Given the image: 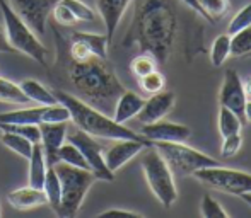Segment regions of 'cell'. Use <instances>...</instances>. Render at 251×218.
Masks as SVG:
<instances>
[{"label":"cell","mask_w":251,"mask_h":218,"mask_svg":"<svg viewBox=\"0 0 251 218\" xmlns=\"http://www.w3.org/2000/svg\"><path fill=\"white\" fill-rule=\"evenodd\" d=\"M152 145V142H142V140H115L111 147L104 152L106 167L111 172L122 169L128 160L139 155L146 147Z\"/></svg>","instance_id":"obj_13"},{"label":"cell","mask_w":251,"mask_h":218,"mask_svg":"<svg viewBox=\"0 0 251 218\" xmlns=\"http://www.w3.org/2000/svg\"><path fill=\"white\" fill-rule=\"evenodd\" d=\"M0 12L5 26V38L10 46L19 53L33 58L40 65L47 66V56L50 55V51L38 40L36 33L24 22L23 17L9 5L7 0H0Z\"/></svg>","instance_id":"obj_5"},{"label":"cell","mask_w":251,"mask_h":218,"mask_svg":"<svg viewBox=\"0 0 251 218\" xmlns=\"http://www.w3.org/2000/svg\"><path fill=\"white\" fill-rule=\"evenodd\" d=\"M245 119L251 123V101H246L245 104Z\"/></svg>","instance_id":"obj_42"},{"label":"cell","mask_w":251,"mask_h":218,"mask_svg":"<svg viewBox=\"0 0 251 218\" xmlns=\"http://www.w3.org/2000/svg\"><path fill=\"white\" fill-rule=\"evenodd\" d=\"M0 142H2L3 147H7L9 150H12L14 153L24 157V159H29L31 152H33L34 143H31L27 138L21 135H16V133L10 131H2V136H0Z\"/></svg>","instance_id":"obj_24"},{"label":"cell","mask_w":251,"mask_h":218,"mask_svg":"<svg viewBox=\"0 0 251 218\" xmlns=\"http://www.w3.org/2000/svg\"><path fill=\"white\" fill-rule=\"evenodd\" d=\"M219 103H221V106L236 112L241 118V121L245 119V87H243V80L236 70H226L224 82H222L221 92H219Z\"/></svg>","instance_id":"obj_12"},{"label":"cell","mask_w":251,"mask_h":218,"mask_svg":"<svg viewBox=\"0 0 251 218\" xmlns=\"http://www.w3.org/2000/svg\"><path fill=\"white\" fill-rule=\"evenodd\" d=\"M70 121L69 109L62 103L47 104V106H34L16 109V111L2 112L0 123H21V125H38L41 123H67Z\"/></svg>","instance_id":"obj_10"},{"label":"cell","mask_w":251,"mask_h":218,"mask_svg":"<svg viewBox=\"0 0 251 218\" xmlns=\"http://www.w3.org/2000/svg\"><path fill=\"white\" fill-rule=\"evenodd\" d=\"M248 26H251V3L245 5L241 10H238V12L234 14V17H232L231 22H229L227 34L232 36L234 33H238V31L245 29V27H248Z\"/></svg>","instance_id":"obj_34"},{"label":"cell","mask_w":251,"mask_h":218,"mask_svg":"<svg viewBox=\"0 0 251 218\" xmlns=\"http://www.w3.org/2000/svg\"><path fill=\"white\" fill-rule=\"evenodd\" d=\"M7 2L36 33V36H43L51 9L58 0H7Z\"/></svg>","instance_id":"obj_11"},{"label":"cell","mask_w":251,"mask_h":218,"mask_svg":"<svg viewBox=\"0 0 251 218\" xmlns=\"http://www.w3.org/2000/svg\"><path fill=\"white\" fill-rule=\"evenodd\" d=\"M251 53V26L238 31L231 36V55L243 56Z\"/></svg>","instance_id":"obj_29"},{"label":"cell","mask_w":251,"mask_h":218,"mask_svg":"<svg viewBox=\"0 0 251 218\" xmlns=\"http://www.w3.org/2000/svg\"><path fill=\"white\" fill-rule=\"evenodd\" d=\"M0 131H10L27 138L31 143H40V126L38 125H21V123H0Z\"/></svg>","instance_id":"obj_28"},{"label":"cell","mask_w":251,"mask_h":218,"mask_svg":"<svg viewBox=\"0 0 251 218\" xmlns=\"http://www.w3.org/2000/svg\"><path fill=\"white\" fill-rule=\"evenodd\" d=\"M45 196H47V205L50 206L55 213H58L60 208V199H62V188H60V179L55 172L53 165H48L47 175H45L43 188Z\"/></svg>","instance_id":"obj_22"},{"label":"cell","mask_w":251,"mask_h":218,"mask_svg":"<svg viewBox=\"0 0 251 218\" xmlns=\"http://www.w3.org/2000/svg\"><path fill=\"white\" fill-rule=\"evenodd\" d=\"M250 56H251V53H250Z\"/></svg>","instance_id":"obj_44"},{"label":"cell","mask_w":251,"mask_h":218,"mask_svg":"<svg viewBox=\"0 0 251 218\" xmlns=\"http://www.w3.org/2000/svg\"><path fill=\"white\" fill-rule=\"evenodd\" d=\"M53 94H55L58 103H62L69 109L70 119L74 121V125L79 130H82V131H86L87 135L94 136V138H104L111 140V142H115V140H142V142H149L146 136L126 128L122 123H116L106 112L87 104L86 101L79 99L74 94L62 89H53Z\"/></svg>","instance_id":"obj_3"},{"label":"cell","mask_w":251,"mask_h":218,"mask_svg":"<svg viewBox=\"0 0 251 218\" xmlns=\"http://www.w3.org/2000/svg\"><path fill=\"white\" fill-rule=\"evenodd\" d=\"M192 175L201 184L222 193H229V195L234 196L251 193V174H248V172L212 165V167L199 169Z\"/></svg>","instance_id":"obj_8"},{"label":"cell","mask_w":251,"mask_h":218,"mask_svg":"<svg viewBox=\"0 0 251 218\" xmlns=\"http://www.w3.org/2000/svg\"><path fill=\"white\" fill-rule=\"evenodd\" d=\"M62 5H65L70 12L75 16L77 21H82V22H94L96 21V14L91 9L89 5H86L80 0H58Z\"/></svg>","instance_id":"obj_31"},{"label":"cell","mask_w":251,"mask_h":218,"mask_svg":"<svg viewBox=\"0 0 251 218\" xmlns=\"http://www.w3.org/2000/svg\"><path fill=\"white\" fill-rule=\"evenodd\" d=\"M60 53V65L69 84L74 87L79 99L98 108L102 112H113L116 99L125 90L120 79L116 77L113 65L108 58L91 56L82 62L70 60L67 55Z\"/></svg>","instance_id":"obj_2"},{"label":"cell","mask_w":251,"mask_h":218,"mask_svg":"<svg viewBox=\"0 0 251 218\" xmlns=\"http://www.w3.org/2000/svg\"><path fill=\"white\" fill-rule=\"evenodd\" d=\"M155 65H157V63H155V60L152 58L151 55L139 53L135 58L132 60V63H130V68H132L133 75H135L137 79H140V77L151 73L152 70H155Z\"/></svg>","instance_id":"obj_32"},{"label":"cell","mask_w":251,"mask_h":218,"mask_svg":"<svg viewBox=\"0 0 251 218\" xmlns=\"http://www.w3.org/2000/svg\"><path fill=\"white\" fill-rule=\"evenodd\" d=\"M67 123H41L40 125V143L43 147L45 159L48 165L58 162V149L67 140Z\"/></svg>","instance_id":"obj_15"},{"label":"cell","mask_w":251,"mask_h":218,"mask_svg":"<svg viewBox=\"0 0 251 218\" xmlns=\"http://www.w3.org/2000/svg\"><path fill=\"white\" fill-rule=\"evenodd\" d=\"M179 22L171 0H133V17L123 36V48L137 46L157 65H166L175 48Z\"/></svg>","instance_id":"obj_1"},{"label":"cell","mask_w":251,"mask_h":218,"mask_svg":"<svg viewBox=\"0 0 251 218\" xmlns=\"http://www.w3.org/2000/svg\"><path fill=\"white\" fill-rule=\"evenodd\" d=\"M53 167L62 188V199H60V208L56 215L62 218H72L80 210L87 191L98 181V177L89 169L75 167L65 162H56Z\"/></svg>","instance_id":"obj_4"},{"label":"cell","mask_w":251,"mask_h":218,"mask_svg":"<svg viewBox=\"0 0 251 218\" xmlns=\"http://www.w3.org/2000/svg\"><path fill=\"white\" fill-rule=\"evenodd\" d=\"M113 215H125V217H140V213L130 212V210H122V208H111L106 212L100 213V217H113Z\"/></svg>","instance_id":"obj_38"},{"label":"cell","mask_w":251,"mask_h":218,"mask_svg":"<svg viewBox=\"0 0 251 218\" xmlns=\"http://www.w3.org/2000/svg\"><path fill=\"white\" fill-rule=\"evenodd\" d=\"M0 103L7 104H27L31 103L27 96L23 92L19 84H14L12 80L0 75Z\"/></svg>","instance_id":"obj_23"},{"label":"cell","mask_w":251,"mask_h":218,"mask_svg":"<svg viewBox=\"0 0 251 218\" xmlns=\"http://www.w3.org/2000/svg\"><path fill=\"white\" fill-rule=\"evenodd\" d=\"M67 140L72 142L77 149L80 150V153L84 155L89 169L94 172V175L98 177V181H108L111 182L115 179V172H111L106 167L104 162V149L94 136L87 135L86 131L75 128H67Z\"/></svg>","instance_id":"obj_9"},{"label":"cell","mask_w":251,"mask_h":218,"mask_svg":"<svg viewBox=\"0 0 251 218\" xmlns=\"http://www.w3.org/2000/svg\"><path fill=\"white\" fill-rule=\"evenodd\" d=\"M140 87H142L144 92L147 94H155L159 92V90L164 89V75H162L161 72H157V70H152L151 73H147V75L140 77Z\"/></svg>","instance_id":"obj_33"},{"label":"cell","mask_w":251,"mask_h":218,"mask_svg":"<svg viewBox=\"0 0 251 218\" xmlns=\"http://www.w3.org/2000/svg\"><path fill=\"white\" fill-rule=\"evenodd\" d=\"M190 128L179 123L171 121H154L147 123L140 130V135L146 136L149 142H185L190 136Z\"/></svg>","instance_id":"obj_14"},{"label":"cell","mask_w":251,"mask_h":218,"mask_svg":"<svg viewBox=\"0 0 251 218\" xmlns=\"http://www.w3.org/2000/svg\"><path fill=\"white\" fill-rule=\"evenodd\" d=\"M19 86L31 103L41 104V106L58 103L56 97H55V94H53V90L47 89V87H45L43 84L38 82L36 79H24V80H21Z\"/></svg>","instance_id":"obj_21"},{"label":"cell","mask_w":251,"mask_h":218,"mask_svg":"<svg viewBox=\"0 0 251 218\" xmlns=\"http://www.w3.org/2000/svg\"><path fill=\"white\" fill-rule=\"evenodd\" d=\"M241 198L245 199V201L251 206V193H245V195H241Z\"/></svg>","instance_id":"obj_43"},{"label":"cell","mask_w":251,"mask_h":218,"mask_svg":"<svg viewBox=\"0 0 251 218\" xmlns=\"http://www.w3.org/2000/svg\"><path fill=\"white\" fill-rule=\"evenodd\" d=\"M231 56V36L229 34H221L215 38L210 51V62L214 66H222L226 60Z\"/></svg>","instance_id":"obj_26"},{"label":"cell","mask_w":251,"mask_h":218,"mask_svg":"<svg viewBox=\"0 0 251 218\" xmlns=\"http://www.w3.org/2000/svg\"><path fill=\"white\" fill-rule=\"evenodd\" d=\"M183 2H185L186 5L190 7V9H193V10H195L197 14H200V16L203 17V19H207V16H205L203 9H201V7H200V3L197 2V0H183ZM207 21H208V19H207Z\"/></svg>","instance_id":"obj_40"},{"label":"cell","mask_w":251,"mask_h":218,"mask_svg":"<svg viewBox=\"0 0 251 218\" xmlns=\"http://www.w3.org/2000/svg\"><path fill=\"white\" fill-rule=\"evenodd\" d=\"M200 3V7L203 9L205 16H207L208 22L214 24L219 19L224 17V14L227 12V0H197Z\"/></svg>","instance_id":"obj_30"},{"label":"cell","mask_w":251,"mask_h":218,"mask_svg":"<svg viewBox=\"0 0 251 218\" xmlns=\"http://www.w3.org/2000/svg\"><path fill=\"white\" fill-rule=\"evenodd\" d=\"M175 103H176V96L171 90H159L155 94H151V97L144 103L142 109L137 114V119L142 125L159 121V119H162L171 111Z\"/></svg>","instance_id":"obj_16"},{"label":"cell","mask_w":251,"mask_h":218,"mask_svg":"<svg viewBox=\"0 0 251 218\" xmlns=\"http://www.w3.org/2000/svg\"><path fill=\"white\" fill-rule=\"evenodd\" d=\"M0 53H16V50L9 44V41H7V38H5V33H3L2 29H0Z\"/></svg>","instance_id":"obj_39"},{"label":"cell","mask_w":251,"mask_h":218,"mask_svg":"<svg viewBox=\"0 0 251 218\" xmlns=\"http://www.w3.org/2000/svg\"><path fill=\"white\" fill-rule=\"evenodd\" d=\"M130 3H132V0H96L98 12L104 22L108 41L113 40L116 29H118V24L122 22L123 14Z\"/></svg>","instance_id":"obj_17"},{"label":"cell","mask_w":251,"mask_h":218,"mask_svg":"<svg viewBox=\"0 0 251 218\" xmlns=\"http://www.w3.org/2000/svg\"><path fill=\"white\" fill-rule=\"evenodd\" d=\"M7 201L12 206L14 210H21V212H26V210H33L38 206L47 205V196L45 191L40 188H33V186H24V188L14 189L7 195Z\"/></svg>","instance_id":"obj_18"},{"label":"cell","mask_w":251,"mask_h":218,"mask_svg":"<svg viewBox=\"0 0 251 218\" xmlns=\"http://www.w3.org/2000/svg\"><path fill=\"white\" fill-rule=\"evenodd\" d=\"M27 160H29V177H27V182L33 188L41 189L45 182V175H47L48 171V164L47 159H45L41 143H34L33 152H31V157Z\"/></svg>","instance_id":"obj_20"},{"label":"cell","mask_w":251,"mask_h":218,"mask_svg":"<svg viewBox=\"0 0 251 218\" xmlns=\"http://www.w3.org/2000/svg\"><path fill=\"white\" fill-rule=\"evenodd\" d=\"M152 145L164 157L171 171L178 174H193L199 169L219 165V160L205 155L193 147L185 145L183 142H152Z\"/></svg>","instance_id":"obj_7"},{"label":"cell","mask_w":251,"mask_h":218,"mask_svg":"<svg viewBox=\"0 0 251 218\" xmlns=\"http://www.w3.org/2000/svg\"><path fill=\"white\" fill-rule=\"evenodd\" d=\"M50 16H53L55 24H56V26H60V27H70V26H74L75 22H79V21L75 19V16H74V14L70 12L65 5H62L60 2L55 3V7L51 9Z\"/></svg>","instance_id":"obj_36"},{"label":"cell","mask_w":251,"mask_h":218,"mask_svg":"<svg viewBox=\"0 0 251 218\" xmlns=\"http://www.w3.org/2000/svg\"><path fill=\"white\" fill-rule=\"evenodd\" d=\"M243 87H245V96H246V101H251V77L243 82Z\"/></svg>","instance_id":"obj_41"},{"label":"cell","mask_w":251,"mask_h":218,"mask_svg":"<svg viewBox=\"0 0 251 218\" xmlns=\"http://www.w3.org/2000/svg\"><path fill=\"white\" fill-rule=\"evenodd\" d=\"M146 152L142 155V171L147 179L151 191L154 193L155 198L161 201L164 208H169L173 203L178 199V191H176L175 177L173 171L164 160V157L159 153V150L154 145L146 147Z\"/></svg>","instance_id":"obj_6"},{"label":"cell","mask_w":251,"mask_h":218,"mask_svg":"<svg viewBox=\"0 0 251 218\" xmlns=\"http://www.w3.org/2000/svg\"><path fill=\"white\" fill-rule=\"evenodd\" d=\"M144 103H146V99H144L142 96H139V94L133 92V90L125 89L120 94V97L115 103V108H113V119H115L116 123H122L123 125V123H126L128 119L135 118V116L139 114Z\"/></svg>","instance_id":"obj_19"},{"label":"cell","mask_w":251,"mask_h":218,"mask_svg":"<svg viewBox=\"0 0 251 218\" xmlns=\"http://www.w3.org/2000/svg\"><path fill=\"white\" fill-rule=\"evenodd\" d=\"M219 131H221L222 138H226V136L232 135V133H238L241 131V118H239L236 112H232L231 109L221 106L219 109Z\"/></svg>","instance_id":"obj_25"},{"label":"cell","mask_w":251,"mask_h":218,"mask_svg":"<svg viewBox=\"0 0 251 218\" xmlns=\"http://www.w3.org/2000/svg\"><path fill=\"white\" fill-rule=\"evenodd\" d=\"M58 162H65L70 165H75V167H82V169H89L84 155L80 153V150L74 145L72 142H63L62 147L58 149ZM91 171V169H89Z\"/></svg>","instance_id":"obj_27"},{"label":"cell","mask_w":251,"mask_h":218,"mask_svg":"<svg viewBox=\"0 0 251 218\" xmlns=\"http://www.w3.org/2000/svg\"><path fill=\"white\" fill-rule=\"evenodd\" d=\"M201 217L205 218H227V212L219 205L217 199H214L210 195H203L201 198Z\"/></svg>","instance_id":"obj_35"},{"label":"cell","mask_w":251,"mask_h":218,"mask_svg":"<svg viewBox=\"0 0 251 218\" xmlns=\"http://www.w3.org/2000/svg\"><path fill=\"white\" fill-rule=\"evenodd\" d=\"M241 143H243V136H241V131L238 133H232V135L226 136L224 142H222V147H221V153L224 159L227 157H232L239 152L241 149Z\"/></svg>","instance_id":"obj_37"}]
</instances>
